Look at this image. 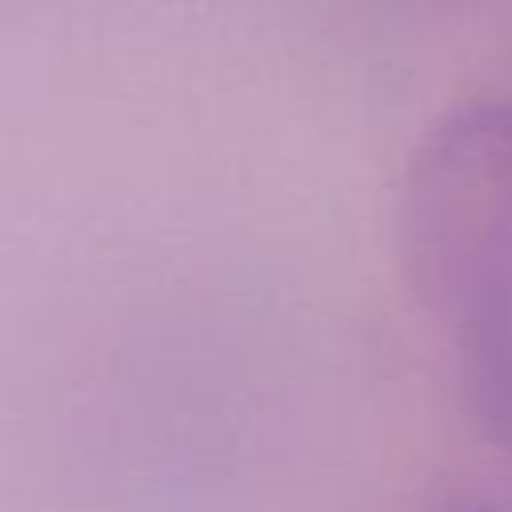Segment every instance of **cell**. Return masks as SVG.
<instances>
[{"label":"cell","mask_w":512,"mask_h":512,"mask_svg":"<svg viewBox=\"0 0 512 512\" xmlns=\"http://www.w3.org/2000/svg\"><path fill=\"white\" fill-rule=\"evenodd\" d=\"M400 264L472 420L512 444V104L440 116L400 188Z\"/></svg>","instance_id":"6da1fadb"},{"label":"cell","mask_w":512,"mask_h":512,"mask_svg":"<svg viewBox=\"0 0 512 512\" xmlns=\"http://www.w3.org/2000/svg\"><path fill=\"white\" fill-rule=\"evenodd\" d=\"M448 512H500V508H488V504H456Z\"/></svg>","instance_id":"7a4b0ae2"}]
</instances>
